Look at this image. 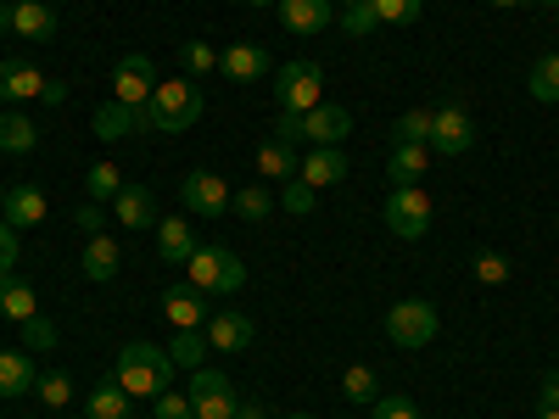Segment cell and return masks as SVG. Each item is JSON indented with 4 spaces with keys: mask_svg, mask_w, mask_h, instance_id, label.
<instances>
[{
    "mask_svg": "<svg viewBox=\"0 0 559 419\" xmlns=\"http://www.w3.org/2000/svg\"><path fill=\"white\" fill-rule=\"evenodd\" d=\"M191 252H197L191 218H185V213L157 218V258H163V263H191Z\"/></svg>",
    "mask_w": 559,
    "mask_h": 419,
    "instance_id": "18",
    "label": "cell"
},
{
    "mask_svg": "<svg viewBox=\"0 0 559 419\" xmlns=\"http://www.w3.org/2000/svg\"><path fill=\"white\" fill-rule=\"evenodd\" d=\"M274 140H280V146H297V140H302V118H297V112H280Z\"/></svg>",
    "mask_w": 559,
    "mask_h": 419,
    "instance_id": "47",
    "label": "cell"
},
{
    "mask_svg": "<svg viewBox=\"0 0 559 419\" xmlns=\"http://www.w3.org/2000/svg\"><path fill=\"white\" fill-rule=\"evenodd\" d=\"M34 140H39V123L28 118V112H0V152H12V157H23V152H34Z\"/></svg>",
    "mask_w": 559,
    "mask_h": 419,
    "instance_id": "28",
    "label": "cell"
},
{
    "mask_svg": "<svg viewBox=\"0 0 559 419\" xmlns=\"http://www.w3.org/2000/svg\"><path fill=\"white\" fill-rule=\"evenodd\" d=\"M213 347H207V336L202 331H174V342H168V358H174V369H202V358H207Z\"/></svg>",
    "mask_w": 559,
    "mask_h": 419,
    "instance_id": "31",
    "label": "cell"
},
{
    "mask_svg": "<svg viewBox=\"0 0 559 419\" xmlns=\"http://www.w3.org/2000/svg\"><path fill=\"white\" fill-rule=\"evenodd\" d=\"M207 347L213 352H247L252 347V319L247 313H236V308H224V313H213L207 319Z\"/></svg>",
    "mask_w": 559,
    "mask_h": 419,
    "instance_id": "14",
    "label": "cell"
},
{
    "mask_svg": "<svg viewBox=\"0 0 559 419\" xmlns=\"http://www.w3.org/2000/svg\"><path fill=\"white\" fill-rule=\"evenodd\" d=\"M342 397H347V403H376V397H381L376 369H369V363H353L347 375H342Z\"/></svg>",
    "mask_w": 559,
    "mask_h": 419,
    "instance_id": "36",
    "label": "cell"
},
{
    "mask_svg": "<svg viewBox=\"0 0 559 419\" xmlns=\"http://www.w3.org/2000/svg\"><path fill=\"white\" fill-rule=\"evenodd\" d=\"M17 229L7 224V218H0V274H17Z\"/></svg>",
    "mask_w": 559,
    "mask_h": 419,
    "instance_id": "44",
    "label": "cell"
},
{
    "mask_svg": "<svg viewBox=\"0 0 559 419\" xmlns=\"http://www.w3.org/2000/svg\"><path fill=\"white\" fill-rule=\"evenodd\" d=\"M369 419H426V414H419L408 397H376L369 403Z\"/></svg>",
    "mask_w": 559,
    "mask_h": 419,
    "instance_id": "41",
    "label": "cell"
},
{
    "mask_svg": "<svg viewBox=\"0 0 559 419\" xmlns=\"http://www.w3.org/2000/svg\"><path fill=\"white\" fill-rule=\"evenodd\" d=\"M313 202H319V191H313V184H302V179H286V184H280V213L308 218V213H313Z\"/></svg>",
    "mask_w": 559,
    "mask_h": 419,
    "instance_id": "38",
    "label": "cell"
},
{
    "mask_svg": "<svg viewBox=\"0 0 559 419\" xmlns=\"http://www.w3.org/2000/svg\"><path fill=\"white\" fill-rule=\"evenodd\" d=\"M476 146V123L464 107H442L431 112V157H464Z\"/></svg>",
    "mask_w": 559,
    "mask_h": 419,
    "instance_id": "10",
    "label": "cell"
},
{
    "mask_svg": "<svg viewBox=\"0 0 559 419\" xmlns=\"http://www.w3.org/2000/svg\"><path fill=\"white\" fill-rule=\"evenodd\" d=\"M236 419H269V414H263L258 403H241V408H236Z\"/></svg>",
    "mask_w": 559,
    "mask_h": 419,
    "instance_id": "50",
    "label": "cell"
},
{
    "mask_svg": "<svg viewBox=\"0 0 559 419\" xmlns=\"http://www.w3.org/2000/svg\"><path fill=\"white\" fill-rule=\"evenodd\" d=\"M39 386L28 352H0V397H28Z\"/></svg>",
    "mask_w": 559,
    "mask_h": 419,
    "instance_id": "27",
    "label": "cell"
},
{
    "mask_svg": "<svg viewBox=\"0 0 559 419\" xmlns=\"http://www.w3.org/2000/svg\"><path fill=\"white\" fill-rule=\"evenodd\" d=\"M347 157H342V146H313L308 157H302V168H297V179L302 184H313V191H324V184H342L347 179Z\"/></svg>",
    "mask_w": 559,
    "mask_h": 419,
    "instance_id": "16",
    "label": "cell"
},
{
    "mask_svg": "<svg viewBox=\"0 0 559 419\" xmlns=\"http://www.w3.org/2000/svg\"><path fill=\"white\" fill-rule=\"evenodd\" d=\"M45 191L39 184H12L7 191V202H0V218H7L12 229H34V224H45Z\"/></svg>",
    "mask_w": 559,
    "mask_h": 419,
    "instance_id": "17",
    "label": "cell"
},
{
    "mask_svg": "<svg viewBox=\"0 0 559 419\" xmlns=\"http://www.w3.org/2000/svg\"><path fill=\"white\" fill-rule=\"evenodd\" d=\"M191 408H197V419H236L241 397L218 369H191Z\"/></svg>",
    "mask_w": 559,
    "mask_h": 419,
    "instance_id": "8",
    "label": "cell"
},
{
    "mask_svg": "<svg viewBox=\"0 0 559 419\" xmlns=\"http://www.w3.org/2000/svg\"><path fill=\"white\" fill-rule=\"evenodd\" d=\"M202 89H197V79H157V89H152V101L140 107V123L146 129H157V134H185L197 118H202Z\"/></svg>",
    "mask_w": 559,
    "mask_h": 419,
    "instance_id": "1",
    "label": "cell"
},
{
    "mask_svg": "<svg viewBox=\"0 0 559 419\" xmlns=\"http://www.w3.org/2000/svg\"><path fill=\"white\" fill-rule=\"evenodd\" d=\"M185 268H191V286L207 291V297H236L247 286V263L224 247H197Z\"/></svg>",
    "mask_w": 559,
    "mask_h": 419,
    "instance_id": "3",
    "label": "cell"
},
{
    "mask_svg": "<svg viewBox=\"0 0 559 419\" xmlns=\"http://www.w3.org/2000/svg\"><path fill=\"white\" fill-rule=\"evenodd\" d=\"M252 168H258V179H297V168H302V157H297V146H280V140H269V146H258V157H252Z\"/></svg>",
    "mask_w": 559,
    "mask_h": 419,
    "instance_id": "24",
    "label": "cell"
},
{
    "mask_svg": "<svg viewBox=\"0 0 559 419\" xmlns=\"http://www.w3.org/2000/svg\"><path fill=\"white\" fill-rule=\"evenodd\" d=\"M347 134H353V112L336 101H319L313 112H302V140H313V146H342Z\"/></svg>",
    "mask_w": 559,
    "mask_h": 419,
    "instance_id": "12",
    "label": "cell"
},
{
    "mask_svg": "<svg viewBox=\"0 0 559 419\" xmlns=\"http://www.w3.org/2000/svg\"><path fill=\"white\" fill-rule=\"evenodd\" d=\"M324 101V68L319 62H286L274 73V112H313Z\"/></svg>",
    "mask_w": 559,
    "mask_h": 419,
    "instance_id": "4",
    "label": "cell"
},
{
    "mask_svg": "<svg viewBox=\"0 0 559 419\" xmlns=\"http://www.w3.org/2000/svg\"><path fill=\"white\" fill-rule=\"evenodd\" d=\"M179 202L191 218H229V202H236V191L213 173V168H191L179 184Z\"/></svg>",
    "mask_w": 559,
    "mask_h": 419,
    "instance_id": "6",
    "label": "cell"
},
{
    "mask_svg": "<svg viewBox=\"0 0 559 419\" xmlns=\"http://www.w3.org/2000/svg\"><path fill=\"white\" fill-rule=\"evenodd\" d=\"M45 89V73L34 68V62H0V101H34Z\"/></svg>",
    "mask_w": 559,
    "mask_h": 419,
    "instance_id": "20",
    "label": "cell"
},
{
    "mask_svg": "<svg viewBox=\"0 0 559 419\" xmlns=\"http://www.w3.org/2000/svg\"><path fill=\"white\" fill-rule=\"evenodd\" d=\"M90 129H96V140H123V134L146 129V123H140V107L107 101V107H96V118H90Z\"/></svg>",
    "mask_w": 559,
    "mask_h": 419,
    "instance_id": "25",
    "label": "cell"
},
{
    "mask_svg": "<svg viewBox=\"0 0 559 419\" xmlns=\"http://www.w3.org/2000/svg\"><path fill=\"white\" fill-rule=\"evenodd\" d=\"M152 419H197V408H191V392H163Z\"/></svg>",
    "mask_w": 559,
    "mask_h": 419,
    "instance_id": "42",
    "label": "cell"
},
{
    "mask_svg": "<svg viewBox=\"0 0 559 419\" xmlns=\"http://www.w3.org/2000/svg\"><path fill=\"white\" fill-rule=\"evenodd\" d=\"M537 403H543V408H559V369H548V375H543V392H537Z\"/></svg>",
    "mask_w": 559,
    "mask_h": 419,
    "instance_id": "48",
    "label": "cell"
},
{
    "mask_svg": "<svg viewBox=\"0 0 559 419\" xmlns=\"http://www.w3.org/2000/svg\"><path fill=\"white\" fill-rule=\"evenodd\" d=\"M471 263H476V279H481V286H503V279H509V258L492 252V247H481Z\"/></svg>",
    "mask_w": 559,
    "mask_h": 419,
    "instance_id": "39",
    "label": "cell"
},
{
    "mask_svg": "<svg viewBox=\"0 0 559 419\" xmlns=\"http://www.w3.org/2000/svg\"><path fill=\"white\" fill-rule=\"evenodd\" d=\"M487 7H498V12H515V7H526V0H487Z\"/></svg>",
    "mask_w": 559,
    "mask_h": 419,
    "instance_id": "52",
    "label": "cell"
},
{
    "mask_svg": "<svg viewBox=\"0 0 559 419\" xmlns=\"http://www.w3.org/2000/svg\"><path fill=\"white\" fill-rule=\"evenodd\" d=\"M292 419H308V414H292Z\"/></svg>",
    "mask_w": 559,
    "mask_h": 419,
    "instance_id": "57",
    "label": "cell"
},
{
    "mask_svg": "<svg viewBox=\"0 0 559 419\" xmlns=\"http://www.w3.org/2000/svg\"><path fill=\"white\" fill-rule=\"evenodd\" d=\"M526 89H532V101L543 107H559V51H543L526 73Z\"/></svg>",
    "mask_w": 559,
    "mask_h": 419,
    "instance_id": "29",
    "label": "cell"
},
{
    "mask_svg": "<svg viewBox=\"0 0 559 419\" xmlns=\"http://www.w3.org/2000/svg\"><path fill=\"white\" fill-rule=\"evenodd\" d=\"M39 101H45V107H62V101H68V84H62V79H45Z\"/></svg>",
    "mask_w": 559,
    "mask_h": 419,
    "instance_id": "49",
    "label": "cell"
},
{
    "mask_svg": "<svg viewBox=\"0 0 559 419\" xmlns=\"http://www.w3.org/2000/svg\"><path fill=\"white\" fill-rule=\"evenodd\" d=\"M23 342H28V347H57V324L34 313V319L23 324Z\"/></svg>",
    "mask_w": 559,
    "mask_h": 419,
    "instance_id": "45",
    "label": "cell"
},
{
    "mask_svg": "<svg viewBox=\"0 0 559 419\" xmlns=\"http://www.w3.org/2000/svg\"><path fill=\"white\" fill-rule=\"evenodd\" d=\"M342 28L364 39V34L381 28V17H376V7H369V0H358V7H342Z\"/></svg>",
    "mask_w": 559,
    "mask_h": 419,
    "instance_id": "40",
    "label": "cell"
},
{
    "mask_svg": "<svg viewBox=\"0 0 559 419\" xmlns=\"http://www.w3.org/2000/svg\"><path fill=\"white\" fill-rule=\"evenodd\" d=\"M537 7H548V12H559V0H537Z\"/></svg>",
    "mask_w": 559,
    "mask_h": 419,
    "instance_id": "55",
    "label": "cell"
},
{
    "mask_svg": "<svg viewBox=\"0 0 559 419\" xmlns=\"http://www.w3.org/2000/svg\"><path fill=\"white\" fill-rule=\"evenodd\" d=\"M73 224L84 229V236H107V213H102V202H79V207H73Z\"/></svg>",
    "mask_w": 559,
    "mask_h": 419,
    "instance_id": "43",
    "label": "cell"
},
{
    "mask_svg": "<svg viewBox=\"0 0 559 419\" xmlns=\"http://www.w3.org/2000/svg\"><path fill=\"white\" fill-rule=\"evenodd\" d=\"M274 207H280V202L263 191V184H247V191H236V202H229V213H236V218H247V224H263Z\"/></svg>",
    "mask_w": 559,
    "mask_h": 419,
    "instance_id": "32",
    "label": "cell"
},
{
    "mask_svg": "<svg viewBox=\"0 0 559 419\" xmlns=\"http://www.w3.org/2000/svg\"><path fill=\"white\" fill-rule=\"evenodd\" d=\"M112 381L129 392V397H163L168 392V381H174V358L163 352V347H152V342H129V347H118V369H112Z\"/></svg>",
    "mask_w": 559,
    "mask_h": 419,
    "instance_id": "2",
    "label": "cell"
},
{
    "mask_svg": "<svg viewBox=\"0 0 559 419\" xmlns=\"http://www.w3.org/2000/svg\"><path fill=\"white\" fill-rule=\"evenodd\" d=\"M280 23L292 34H324L336 23V0H280Z\"/></svg>",
    "mask_w": 559,
    "mask_h": 419,
    "instance_id": "15",
    "label": "cell"
},
{
    "mask_svg": "<svg viewBox=\"0 0 559 419\" xmlns=\"http://www.w3.org/2000/svg\"><path fill=\"white\" fill-rule=\"evenodd\" d=\"M118 263H123V252H118V241H112V236H90V247H84V279L107 286V279L118 274Z\"/></svg>",
    "mask_w": 559,
    "mask_h": 419,
    "instance_id": "26",
    "label": "cell"
},
{
    "mask_svg": "<svg viewBox=\"0 0 559 419\" xmlns=\"http://www.w3.org/2000/svg\"><path fill=\"white\" fill-rule=\"evenodd\" d=\"M12 34L23 39H57V12L45 0H12Z\"/></svg>",
    "mask_w": 559,
    "mask_h": 419,
    "instance_id": "21",
    "label": "cell"
},
{
    "mask_svg": "<svg viewBox=\"0 0 559 419\" xmlns=\"http://www.w3.org/2000/svg\"><path fill=\"white\" fill-rule=\"evenodd\" d=\"M179 68H185V79H207L218 68V51H213L207 39H185L179 45Z\"/></svg>",
    "mask_w": 559,
    "mask_h": 419,
    "instance_id": "33",
    "label": "cell"
},
{
    "mask_svg": "<svg viewBox=\"0 0 559 419\" xmlns=\"http://www.w3.org/2000/svg\"><path fill=\"white\" fill-rule=\"evenodd\" d=\"M342 7H358V0H342Z\"/></svg>",
    "mask_w": 559,
    "mask_h": 419,
    "instance_id": "56",
    "label": "cell"
},
{
    "mask_svg": "<svg viewBox=\"0 0 559 419\" xmlns=\"http://www.w3.org/2000/svg\"><path fill=\"white\" fill-rule=\"evenodd\" d=\"M0 202H7V191H0Z\"/></svg>",
    "mask_w": 559,
    "mask_h": 419,
    "instance_id": "58",
    "label": "cell"
},
{
    "mask_svg": "<svg viewBox=\"0 0 559 419\" xmlns=\"http://www.w3.org/2000/svg\"><path fill=\"white\" fill-rule=\"evenodd\" d=\"M369 7H376L381 28H408L419 12H426V0H369Z\"/></svg>",
    "mask_w": 559,
    "mask_h": 419,
    "instance_id": "37",
    "label": "cell"
},
{
    "mask_svg": "<svg viewBox=\"0 0 559 419\" xmlns=\"http://www.w3.org/2000/svg\"><path fill=\"white\" fill-rule=\"evenodd\" d=\"M247 7H280V0H247Z\"/></svg>",
    "mask_w": 559,
    "mask_h": 419,
    "instance_id": "53",
    "label": "cell"
},
{
    "mask_svg": "<svg viewBox=\"0 0 559 419\" xmlns=\"http://www.w3.org/2000/svg\"><path fill=\"white\" fill-rule=\"evenodd\" d=\"M152 89H157V68H152V57L129 51V57L112 68V101H123V107H146V101H152Z\"/></svg>",
    "mask_w": 559,
    "mask_h": 419,
    "instance_id": "9",
    "label": "cell"
},
{
    "mask_svg": "<svg viewBox=\"0 0 559 419\" xmlns=\"http://www.w3.org/2000/svg\"><path fill=\"white\" fill-rule=\"evenodd\" d=\"M112 213H118L123 229H152V224H157V196L146 191V184H123L118 202H112Z\"/></svg>",
    "mask_w": 559,
    "mask_h": 419,
    "instance_id": "19",
    "label": "cell"
},
{
    "mask_svg": "<svg viewBox=\"0 0 559 419\" xmlns=\"http://www.w3.org/2000/svg\"><path fill=\"white\" fill-rule=\"evenodd\" d=\"M218 73H224V79H236V84L274 79V57L263 51V45H229V51H218Z\"/></svg>",
    "mask_w": 559,
    "mask_h": 419,
    "instance_id": "13",
    "label": "cell"
},
{
    "mask_svg": "<svg viewBox=\"0 0 559 419\" xmlns=\"http://www.w3.org/2000/svg\"><path fill=\"white\" fill-rule=\"evenodd\" d=\"M163 313L174 319V331H207L213 302H207V291H197V286H168Z\"/></svg>",
    "mask_w": 559,
    "mask_h": 419,
    "instance_id": "11",
    "label": "cell"
},
{
    "mask_svg": "<svg viewBox=\"0 0 559 419\" xmlns=\"http://www.w3.org/2000/svg\"><path fill=\"white\" fill-rule=\"evenodd\" d=\"M129 403H134V397H129L118 381H102L96 392L84 397V414H90V419H129Z\"/></svg>",
    "mask_w": 559,
    "mask_h": 419,
    "instance_id": "30",
    "label": "cell"
},
{
    "mask_svg": "<svg viewBox=\"0 0 559 419\" xmlns=\"http://www.w3.org/2000/svg\"><path fill=\"white\" fill-rule=\"evenodd\" d=\"M12 28V0H0V34Z\"/></svg>",
    "mask_w": 559,
    "mask_h": 419,
    "instance_id": "51",
    "label": "cell"
},
{
    "mask_svg": "<svg viewBox=\"0 0 559 419\" xmlns=\"http://www.w3.org/2000/svg\"><path fill=\"white\" fill-rule=\"evenodd\" d=\"M381 218H386V229H392L397 241H419V236L431 229V196L419 191V184H403V191L386 196Z\"/></svg>",
    "mask_w": 559,
    "mask_h": 419,
    "instance_id": "7",
    "label": "cell"
},
{
    "mask_svg": "<svg viewBox=\"0 0 559 419\" xmlns=\"http://www.w3.org/2000/svg\"><path fill=\"white\" fill-rule=\"evenodd\" d=\"M537 419H559V408H543V414H537Z\"/></svg>",
    "mask_w": 559,
    "mask_h": 419,
    "instance_id": "54",
    "label": "cell"
},
{
    "mask_svg": "<svg viewBox=\"0 0 559 419\" xmlns=\"http://www.w3.org/2000/svg\"><path fill=\"white\" fill-rule=\"evenodd\" d=\"M84 191H90V202H118V191H123V173L112 168V163H96V168H90L84 173Z\"/></svg>",
    "mask_w": 559,
    "mask_h": 419,
    "instance_id": "35",
    "label": "cell"
},
{
    "mask_svg": "<svg viewBox=\"0 0 559 419\" xmlns=\"http://www.w3.org/2000/svg\"><path fill=\"white\" fill-rule=\"evenodd\" d=\"M437 308L426 297H408V302H392L386 313V342L403 347V352H419V347H431L437 342Z\"/></svg>",
    "mask_w": 559,
    "mask_h": 419,
    "instance_id": "5",
    "label": "cell"
},
{
    "mask_svg": "<svg viewBox=\"0 0 559 419\" xmlns=\"http://www.w3.org/2000/svg\"><path fill=\"white\" fill-rule=\"evenodd\" d=\"M392 140H397V146H431V112H426V107L403 112V118L392 123Z\"/></svg>",
    "mask_w": 559,
    "mask_h": 419,
    "instance_id": "34",
    "label": "cell"
},
{
    "mask_svg": "<svg viewBox=\"0 0 559 419\" xmlns=\"http://www.w3.org/2000/svg\"><path fill=\"white\" fill-rule=\"evenodd\" d=\"M386 173H392V191H403V184H419V179L431 173V146H392Z\"/></svg>",
    "mask_w": 559,
    "mask_h": 419,
    "instance_id": "23",
    "label": "cell"
},
{
    "mask_svg": "<svg viewBox=\"0 0 559 419\" xmlns=\"http://www.w3.org/2000/svg\"><path fill=\"white\" fill-rule=\"evenodd\" d=\"M34 313H39V297H34L28 279H17V274H0V319L28 324Z\"/></svg>",
    "mask_w": 559,
    "mask_h": 419,
    "instance_id": "22",
    "label": "cell"
},
{
    "mask_svg": "<svg viewBox=\"0 0 559 419\" xmlns=\"http://www.w3.org/2000/svg\"><path fill=\"white\" fill-rule=\"evenodd\" d=\"M34 392H39L45 403H51V408H62V403L73 397V381H68V375H45V381H39Z\"/></svg>",
    "mask_w": 559,
    "mask_h": 419,
    "instance_id": "46",
    "label": "cell"
}]
</instances>
